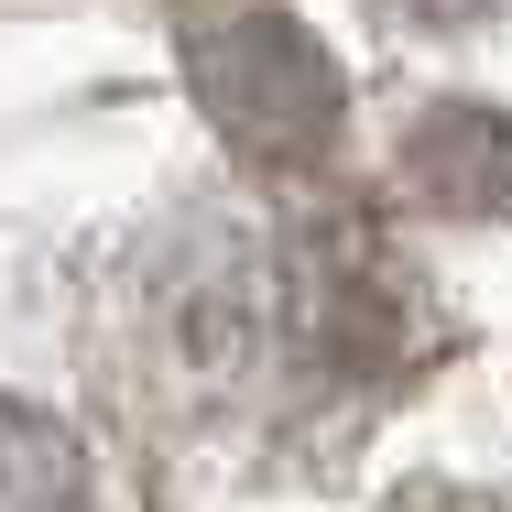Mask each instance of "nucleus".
<instances>
[{"label": "nucleus", "instance_id": "1", "mask_svg": "<svg viewBox=\"0 0 512 512\" xmlns=\"http://www.w3.org/2000/svg\"><path fill=\"white\" fill-rule=\"evenodd\" d=\"M77 491H88V469H77L66 425L0 393V502H77Z\"/></svg>", "mask_w": 512, "mask_h": 512}]
</instances>
